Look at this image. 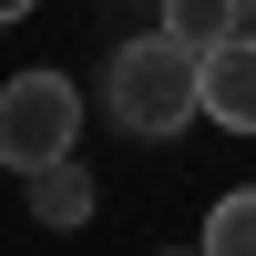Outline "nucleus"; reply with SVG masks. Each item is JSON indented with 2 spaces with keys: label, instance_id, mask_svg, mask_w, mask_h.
<instances>
[{
  "label": "nucleus",
  "instance_id": "7ed1b4c3",
  "mask_svg": "<svg viewBox=\"0 0 256 256\" xmlns=\"http://www.w3.org/2000/svg\"><path fill=\"white\" fill-rule=\"evenodd\" d=\"M205 113L226 134H256V31H226L205 52Z\"/></svg>",
  "mask_w": 256,
  "mask_h": 256
},
{
  "label": "nucleus",
  "instance_id": "6e6552de",
  "mask_svg": "<svg viewBox=\"0 0 256 256\" xmlns=\"http://www.w3.org/2000/svg\"><path fill=\"white\" fill-rule=\"evenodd\" d=\"M246 31H256V0H246Z\"/></svg>",
  "mask_w": 256,
  "mask_h": 256
},
{
  "label": "nucleus",
  "instance_id": "423d86ee",
  "mask_svg": "<svg viewBox=\"0 0 256 256\" xmlns=\"http://www.w3.org/2000/svg\"><path fill=\"white\" fill-rule=\"evenodd\" d=\"M205 256H256V184L216 195V216H205Z\"/></svg>",
  "mask_w": 256,
  "mask_h": 256
},
{
  "label": "nucleus",
  "instance_id": "20e7f679",
  "mask_svg": "<svg viewBox=\"0 0 256 256\" xmlns=\"http://www.w3.org/2000/svg\"><path fill=\"white\" fill-rule=\"evenodd\" d=\"M20 184H31V216L41 226H92V174H82L72 154L41 164V174H20Z\"/></svg>",
  "mask_w": 256,
  "mask_h": 256
},
{
  "label": "nucleus",
  "instance_id": "39448f33",
  "mask_svg": "<svg viewBox=\"0 0 256 256\" xmlns=\"http://www.w3.org/2000/svg\"><path fill=\"white\" fill-rule=\"evenodd\" d=\"M164 31H184L195 52H216L226 31H246V0H164Z\"/></svg>",
  "mask_w": 256,
  "mask_h": 256
},
{
  "label": "nucleus",
  "instance_id": "f257e3e1",
  "mask_svg": "<svg viewBox=\"0 0 256 256\" xmlns=\"http://www.w3.org/2000/svg\"><path fill=\"white\" fill-rule=\"evenodd\" d=\"M205 113V52L184 31H144L113 52V123L123 134H184Z\"/></svg>",
  "mask_w": 256,
  "mask_h": 256
},
{
  "label": "nucleus",
  "instance_id": "0eeeda50",
  "mask_svg": "<svg viewBox=\"0 0 256 256\" xmlns=\"http://www.w3.org/2000/svg\"><path fill=\"white\" fill-rule=\"evenodd\" d=\"M31 10H41V0H0V31H10V20H31Z\"/></svg>",
  "mask_w": 256,
  "mask_h": 256
},
{
  "label": "nucleus",
  "instance_id": "1a4fd4ad",
  "mask_svg": "<svg viewBox=\"0 0 256 256\" xmlns=\"http://www.w3.org/2000/svg\"><path fill=\"white\" fill-rule=\"evenodd\" d=\"M195 256H205V246H195Z\"/></svg>",
  "mask_w": 256,
  "mask_h": 256
},
{
  "label": "nucleus",
  "instance_id": "f03ea898",
  "mask_svg": "<svg viewBox=\"0 0 256 256\" xmlns=\"http://www.w3.org/2000/svg\"><path fill=\"white\" fill-rule=\"evenodd\" d=\"M72 134H82V92L62 72H10V82H0V164H10V174L62 164Z\"/></svg>",
  "mask_w": 256,
  "mask_h": 256
}]
</instances>
